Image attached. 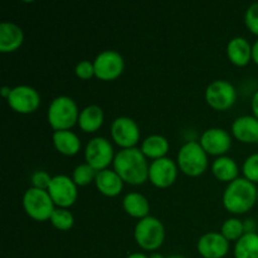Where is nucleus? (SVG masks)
Masks as SVG:
<instances>
[{"label":"nucleus","mask_w":258,"mask_h":258,"mask_svg":"<svg viewBox=\"0 0 258 258\" xmlns=\"http://www.w3.org/2000/svg\"><path fill=\"white\" fill-rule=\"evenodd\" d=\"M113 169L123 181L143 184L149 178V166L140 149L128 148L118 151L113 159Z\"/></svg>","instance_id":"1"},{"label":"nucleus","mask_w":258,"mask_h":258,"mask_svg":"<svg viewBox=\"0 0 258 258\" xmlns=\"http://www.w3.org/2000/svg\"><path fill=\"white\" fill-rule=\"evenodd\" d=\"M257 201V188L246 178H237L228 184L223 193V204L232 213H244Z\"/></svg>","instance_id":"2"},{"label":"nucleus","mask_w":258,"mask_h":258,"mask_svg":"<svg viewBox=\"0 0 258 258\" xmlns=\"http://www.w3.org/2000/svg\"><path fill=\"white\" fill-rule=\"evenodd\" d=\"M78 108L68 96H58L48 108V121L54 130H68L78 121Z\"/></svg>","instance_id":"3"},{"label":"nucleus","mask_w":258,"mask_h":258,"mask_svg":"<svg viewBox=\"0 0 258 258\" xmlns=\"http://www.w3.org/2000/svg\"><path fill=\"white\" fill-rule=\"evenodd\" d=\"M178 164L181 171L190 176L201 175L207 168V153L197 141H188L180 148L178 154Z\"/></svg>","instance_id":"4"},{"label":"nucleus","mask_w":258,"mask_h":258,"mask_svg":"<svg viewBox=\"0 0 258 258\" xmlns=\"http://www.w3.org/2000/svg\"><path fill=\"white\" fill-rule=\"evenodd\" d=\"M53 199L50 198L48 190L38 188H29L23 197V206L28 216L37 221H45L50 218L54 212L53 208Z\"/></svg>","instance_id":"5"},{"label":"nucleus","mask_w":258,"mask_h":258,"mask_svg":"<svg viewBox=\"0 0 258 258\" xmlns=\"http://www.w3.org/2000/svg\"><path fill=\"white\" fill-rule=\"evenodd\" d=\"M164 234L163 223L155 217H145L135 227V239L144 249L159 248L164 242Z\"/></svg>","instance_id":"6"},{"label":"nucleus","mask_w":258,"mask_h":258,"mask_svg":"<svg viewBox=\"0 0 258 258\" xmlns=\"http://www.w3.org/2000/svg\"><path fill=\"white\" fill-rule=\"evenodd\" d=\"M113 149L110 141L105 138H93L88 141L86 146V160L88 165L92 166L96 171L103 170L112 161Z\"/></svg>","instance_id":"7"},{"label":"nucleus","mask_w":258,"mask_h":258,"mask_svg":"<svg viewBox=\"0 0 258 258\" xmlns=\"http://www.w3.org/2000/svg\"><path fill=\"white\" fill-rule=\"evenodd\" d=\"M207 102L216 110H227L236 101V90L226 80H217L209 83L206 90Z\"/></svg>","instance_id":"8"},{"label":"nucleus","mask_w":258,"mask_h":258,"mask_svg":"<svg viewBox=\"0 0 258 258\" xmlns=\"http://www.w3.org/2000/svg\"><path fill=\"white\" fill-rule=\"evenodd\" d=\"M93 67H95V75L100 80H113L122 72L123 58L116 50H103L96 57Z\"/></svg>","instance_id":"9"},{"label":"nucleus","mask_w":258,"mask_h":258,"mask_svg":"<svg viewBox=\"0 0 258 258\" xmlns=\"http://www.w3.org/2000/svg\"><path fill=\"white\" fill-rule=\"evenodd\" d=\"M111 135L113 141L122 148H134L140 138L139 126L133 118L127 116H120L115 118L111 125Z\"/></svg>","instance_id":"10"},{"label":"nucleus","mask_w":258,"mask_h":258,"mask_svg":"<svg viewBox=\"0 0 258 258\" xmlns=\"http://www.w3.org/2000/svg\"><path fill=\"white\" fill-rule=\"evenodd\" d=\"M47 190L53 202L59 207L72 206L77 198L76 183L67 175L53 176Z\"/></svg>","instance_id":"11"},{"label":"nucleus","mask_w":258,"mask_h":258,"mask_svg":"<svg viewBox=\"0 0 258 258\" xmlns=\"http://www.w3.org/2000/svg\"><path fill=\"white\" fill-rule=\"evenodd\" d=\"M10 107L22 113H29L37 110L40 103V96L37 91L30 86H17L12 88L9 97H8Z\"/></svg>","instance_id":"12"},{"label":"nucleus","mask_w":258,"mask_h":258,"mask_svg":"<svg viewBox=\"0 0 258 258\" xmlns=\"http://www.w3.org/2000/svg\"><path fill=\"white\" fill-rule=\"evenodd\" d=\"M176 178V165L171 159H155L149 166V179L154 185L159 188H166L171 185Z\"/></svg>","instance_id":"13"},{"label":"nucleus","mask_w":258,"mask_h":258,"mask_svg":"<svg viewBox=\"0 0 258 258\" xmlns=\"http://www.w3.org/2000/svg\"><path fill=\"white\" fill-rule=\"evenodd\" d=\"M198 251L206 258H222L228 252V239L222 233L208 232L199 238Z\"/></svg>","instance_id":"14"},{"label":"nucleus","mask_w":258,"mask_h":258,"mask_svg":"<svg viewBox=\"0 0 258 258\" xmlns=\"http://www.w3.org/2000/svg\"><path fill=\"white\" fill-rule=\"evenodd\" d=\"M231 135L226 130L219 127L208 128L203 133L201 139V145L206 150V153L212 155L223 154L231 148Z\"/></svg>","instance_id":"15"},{"label":"nucleus","mask_w":258,"mask_h":258,"mask_svg":"<svg viewBox=\"0 0 258 258\" xmlns=\"http://www.w3.org/2000/svg\"><path fill=\"white\" fill-rule=\"evenodd\" d=\"M232 133L243 143L258 141V120L254 116H239L232 123Z\"/></svg>","instance_id":"16"},{"label":"nucleus","mask_w":258,"mask_h":258,"mask_svg":"<svg viewBox=\"0 0 258 258\" xmlns=\"http://www.w3.org/2000/svg\"><path fill=\"white\" fill-rule=\"evenodd\" d=\"M24 34L22 28L10 22L0 24V50L3 53L13 52L22 45Z\"/></svg>","instance_id":"17"},{"label":"nucleus","mask_w":258,"mask_h":258,"mask_svg":"<svg viewBox=\"0 0 258 258\" xmlns=\"http://www.w3.org/2000/svg\"><path fill=\"white\" fill-rule=\"evenodd\" d=\"M95 180L98 190L107 197H115L122 190L123 180L115 170L103 169L97 171Z\"/></svg>","instance_id":"18"},{"label":"nucleus","mask_w":258,"mask_h":258,"mask_svg":"<svg viewBox=\"0 0 258 258\" xmlns=\"http://www.w3.org/2000/svg\"><path fill=\"white\" fill-rule=\"evenodd\" d=\"M228 57L234 64L246 66L252 57V48L248 40L242 37H236L229 40L228 47H227Z\"/></svg>","instance_id":"19"},{"label":"nucleus","mask_w":258,"mask_h":258,"mask_svg":"<svg viewBox=\"0 0 258 258\" xmlns=\"http://www.w3.org/2000/svg\"><path fill=\"white\" fill-rule=\"evenodd\" d=\"M103 122V111L100 106L90 105L81 111L78 116L80 127L86 133H93L98 130Z\"/></svg>","instance_id":"20"},{"label":"nucleus","mask_w":258,"mask_h":258,"mask_svg":"<svg viewBox=\"0 0 258 258\" xmlns=\"http://www.w3.org/2000/svg\"><path fill=\"white\" fill-rule=\"evenodd\" d=\"M53 143L58 151L64 155H75L81 148V141L75 133L68 130H58L53 134Z\"/></svg>","instance_id":"21"},{"label":"nucleus","mask_w":258,"mask_h":258,"mask_svg":"<svg viewBox=\"0 0 258 258\" xmlns=\"http://www.w3.org/2000/svg\"><path fill=\"white\" fill-rule=\"evenodd\" d=\"M123 208L130 216L136 217V218H145L148 217L150 206L149 202L143 194L140 193H128L123 197Z\"/></svg>","instance_id":"22"},{"label":"nucleus","mask_w":258,"mask_h":258,"mask_svg":"<svg viewBox=\"0 0 258 258\" xmlns=\"http://www.w3.org/2000/svg\"><path fill=\"white\" fill-rule=\"evenodd\" d=\"M236 258H258V233L246 232L234 247Z\"/></svg>","instance_id":"23"},{"label":"nucleus","mask_w":258,"mask_h":258,"mask_svg":"<svg viewBox=\"0 0 258 258\" xmlns=\"http://www.w3.org/2000/svg\"><path fill=\"white\" fill-rule=\"evenodd\" d=\"M212 171L222 181H232L237 179L238 166L229 156H219L212 164Z\"/></svg>","instance_id":"24"},{"label":"nucleus","mask_w":258,"mask_h":258,"mask_svg":"<svg viewBox=\"0 0 258 258\" xmlns=\"http://www.w3.org/2000/svg\"><path fill=\"white\" fill-rule=\"evenodd\" d=\"M169 150V141L161 135H150L143 141L141 151L145 156L154 159L164 158Z\"/></svg>","instance_id":"25"},{"label":"nucleus","mask_w":258,"mask_h":258,"mask_svg":"<svg viewBox=\"0 0 258 258\" xmlns=\"http://www.w3.org/2000/svg\"><path fill=\"white\" fill-rule=\"evenodd\" d=\"M244 232V224L237 218H229L222 224V234L227 239H237L238 241Z\"/></svg>","instance_id":"26"},{"label":"nucleus","mask_w":258,"mask_h":258,"mask_svg":"<svg viewBox=\"0 0 258 258\" xmlns=\"http://www.w3.org/2000/svg\"><path fill=\"white\" fill-rule=\"evenodd\" d=\"M50 222L54 227H57L58 229H62V231H66V229H70L71 227L75 223V218H73L72 213L68 212L67 209L58 208L54 209V212L50 216Z\"/></svg>","instance_id":"27"},{"label":"nucleus","mask_w":258,"mask_h":258,"mask_svg":"<svg viewBox=\"0 0 258 258\" xmlns=\"http://www.w3.org/2000/svg\"><path fill=\"white\" fill-rule=\"evenodd\" d=\"M97 171L88 164H80L73 170V181L76 185H87L92 179H96Z\"/></svg>","instance_id":"28"},{"label":"nucleus","mask_w":258,"mask_h":258,"mask_svg":"<svg viewBox=\"0 0 258 258\" xmlns=\"http://www.w3.org/2000/svg\"><path fill=\"white\" fill-rule=\"evenodd\" d=\"M243 174L246 179L253 181H258V153L252 154L244 160L243 163Z\"/></svg>","instance_id":"29"},{"label":"nucleus","mask_w":258,"mask_h":258,"mask_svg":"<svg viewBox=\"0 0 258 258\" xmlns=\"http://www.w3.org/2000/svg\"><path fill=\"white\" fill-rule=\"evenodd\" d=\"M244 19H246V24L248 29L258 35V2L249 5Z\"/></svg>","instance_id":"30"},{"label":"nucleus","mask_w":258,"mask_h":258,"mask_svg":"<svg viewBox=\"0 0 258 258\" xmlns=\"http://www.w3.org/2000/svg\"><path fill=\"white\" fill-rule=\"evenodd\" d=\"M50 181H52V178H50L49 174H48L47 171L39 170L33 173L32 183L33 185H34V188L44 189L45 190V189H48V186H49Z\"/></svg>","instance_id":"31"},{"label":"nucleus","mask_w":258,"mask_h":258,"mask_svg":"<svg viewBox=\"0 0 258 258\" xmlns=\"http://www.w3.org/2000/svg\"><path fill=\"white\" fill-rule=\"evenodd\" d=\"M76 73L80 78L83 80H87L91 78L95 75V67H93V63H91L90 60H81L80 63L76 67Z\"/></svg>","instance_id":"32"},{"label":"nucleus","mask_w":258,"mask_h":258,"mask_svg":"<svg viewBox=\"0 0 258 258\" xmlns=\"http://www.w3.org/2000/svg\"><path fill=\"white\" fill-rule=\"evenodd\" d=\"M252 110H253L254 117L258 120V91L253 95L252 97Z\"/></svg>","instance_id":"33"},{"label":"nucleus","mask_w":258,"mask_h":258,"mask_svg":"<svg viewBox=\"0 0 258 258\" xmlns=\"http://www.w3.org/2000/svg\"><path fill=\"white\" fill-rule=\"evenodd\" d=\"M252 58H253L254 62L258 64V39L254 42V44L252 45Z\"/></svg>","instance_id":"34"},{"label":"nucleus","mask_w":258,"mask_h":258,"mask_svg":"<svg viewBox=\"0 0 258 258\" xmlns=\"http://www.w3.org/2000/svg\"><path fill=\"white\" fill-rule=\"evenodd\" d=\"M10 92H12V88H9V87H3V90H2V95H3V96H5V97H9Z\"/></svg>","instance_id":"35"},{"label":"nucleus","mask_w":258,"mask_h":258,"mask_svg":"<svg viewBox=\"0 0 258 258\" xmlns=\"http://www.w3.org/2000/svg\"><path fill=\"white\" fill-rule=\"evenodd\" d=\"M126 258H148V257L143 253H131L130 256H127Z\"/></svg>","instance_id":"36"},{"label":"nucleus","mask_w":258,"mask_h":258,"mask_svg":"<svg viewBox=\"0 0 258 258\" xmlns=\"http://www.w3.org/2000/svg\"><path fill=\"white\" fill-rule=\"evenodd\" d=\"M150 258H164L163 256H161V254H158V253H154V254H151V257Z\"/></svg>","instance_id":"37"},{"label":"nucleus","mask_w":258,"mask_h":258,"mask_svg":"<svg viewBox=\"0 0 258 258\" xmlns=\"http://www.w3.org/2000/svg\"><path fill=\"white\" fill-rule=\"evenodd\" d=\"M168 258H185L183 256H179V254H173V256H169Z\"/></svg>","instance_id":"38"},{"label":"nucleus","mask_w":258,"mask_h":258,"mask_svg":"<svg viewBox=\"0 0 258 258\" xmlns=\"http://www.w3.org/2000/svg\"><path fill=\"white\" fill-rule=\"evenodd\" d=\"M257 201H258V189H257Z\"/></svg>","instance_id":"39"}]
</instances>
